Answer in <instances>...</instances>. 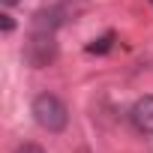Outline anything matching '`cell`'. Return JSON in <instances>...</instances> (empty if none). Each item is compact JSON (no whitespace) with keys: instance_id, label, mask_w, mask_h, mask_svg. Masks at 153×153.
<instances>
[{"instance_id":"10","label":"cell","mask_w":153,"mask_h":153,"mask_svg":"<svg viewBox=\"0 0 153 153\" xmlns=\"http://www.w3.org/2000/svg\"><path fill=\"white\" fill-rule=\"evenodd\" d=\"M84 153H87V150H84Z\"/></svg>"},{"instance_id":"9","label":"cell","mask_w":153,"mask_h":153,"mask_svg":"<svg viewBox=\"0 0 153 153\" xmlns=\"http://www.w3.org/2000/svg\"><path fill=\"white\" fill-rule=\"evenodd\" d=\"M150 3H153V0H150Z\"/></svg>"},{"instance_id":"1","label":"cell","mask_w":153,"mask_h":153,"mask_svg":"<svg viewBox=\"0 0 153 153\" xmlns=\"http://www.w3.org/2000/svg\"><path fill=\"white\" fill-rule=\"evenodd\" d=\"M30 114L45 132H63L66 123H69V108L54 93H39L33 99V105H30Z\"/></svg>"},{"instance_id":"4","label":"cell","mask_w":153,"mask_h":153,"mask_svg":"<svg viewBox=\"0 0 153 153\" xmlns=\"http://www.w3.org/2000/svg\"><path fill=\"white\" fill-rule=\"evenodd\" d=\"M63 24V9L60 6H48V9H39L30 21V30H48V33H57V27Z\"/></svg>"},{"instance_id":"3","label":"cell","mask_w":153,"mask_h":153,"mask_svg":"<svg viewBox=\"0 0 153 153\" xmlns=\"http://www.w3.org/2000/svg\"><path fill=\"white\" fill-rule=\"evenodd\" d=\"M129 120L141 135H153V96H141L129 108Z\"/></svg>"},{"instance_id":"6","label":"cell","mask_w":153,"mask_h":153,"mask_svg":"<svg viewBox=\"0 0 153 153\" xmlns=\"http://www.w3.org/2000/svg\"><path fill=\"white\" fill-rule=\"evenodd\" d=\"M12 153H48V150H45V147H39V144H30V141H27V144H18Z\"/></svg>"},{"instance_id":"5","label":"cell","mask_w":153,"mask_h":153,"mask_svg":"<svg viewBox=\"0 0 153 153\" xmlns=\"http://www.w3.org/2000/svg\"><path fill=\"white\" fill-rule=\"evenodd\" d=\"M111 45H114V33H105V36H99L87 45V54H108Z\"/></svg>"},{"instance_id":"2","label":"cell","mask_w":153,"mask_h":153,"mask_svg":"<svg viewBox=\"0 0 153 153\" xmlns=\"http://www.w3.org/2000/svg\"><path fill=\"white\" fill-rule=\"evenodd\" d=\"M57 60V39L48 30H30L24 42V63L30 69H45Z\"/></svg>"},{"instance_id":"7","label":"cell","mask_w":153,"mask_h":153,"mask_svg":"<svg viewBox=\"0 0 153 153\" xmlns=\"http://www.w3.org/2000/svg\"><path fill=\"white\" fill-rule=\"evenodd\" d=\"M0 27H3V33H12L15 21H12V15H9V12H3V15H0Z\"/></svg>"},{"instance_id":"8","label":"cell","mask_w":153,"mask_h":153,"mask_svg":"<svg viewBox=\"0 0 153 153\" xmlns=\"http://www.w3.org/2000/svg\"><path fill=\"white\" fill-rule=\"evenodd\" d=\"M18 3V0H3V6H15Z\"/></svg>"}]
</instances>
